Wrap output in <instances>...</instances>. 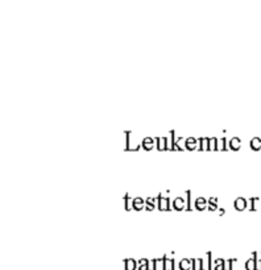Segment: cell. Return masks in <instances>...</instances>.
Instances as JSON below:
<instances>
[{
	"instance_id": "cell-1",
	"label": "cell",
	"mask_w": 261,
	"mask_h": 270,
	"mask_svg": "<svg viewBox=\"0 0 261 270\" xmlns=\"http://www.w3.org/2000/svg\"><path fill=\"white\" fill-rule=\"evenodd\" d=\"M190 266V261L189 259H182L181 261V268H182V270H187Z\"/></svg>"
},
{
	"instance_id": "cell-2",
	"label": "cell",
	"mask_w": 261,
	"mask_h": 270,
	"mask_svg": "<svg viewBox=\"0 0 261 270\" xmlns=\"http://www.w3.org/2000/svg\"><path fill=\"white\" fill-rule=\"evenodd\" d=\"M174 204H176L177 208H181V207H182V204H183V199L182 198H177L176 200H174Z\"/></svg>"
},
{
	"instance_id": "cell-3",
	"label": "cell",
	"mask_w": 261,
	"mask_h": 270,
	"mask_svg": "<svg viewBox=\"0 0 261 270\" xmlns=\"http://www.w3.org/2000/svg\"><path fill=\"white\" fill-rule=\"evenodd\" d=\"M128 270H133L135 269V261L133 259H128Z\"/></svg>"
},
{
	"instance_id": "cell-4",
	"label": "cell",
	"mask_w": 261,
	"mask_h": 270,
	"mask_svg": "<svg viewBox=\"0 0 261 270\" xmlns=\"http://www.w3.org/2000/svg\"><path fill=\"white\" fill-rule=\"evenodd\" d=\"M238 206L239 207L244 206V199H238V200H236V207H238Z\"/></svg>"
}]
</instances>
